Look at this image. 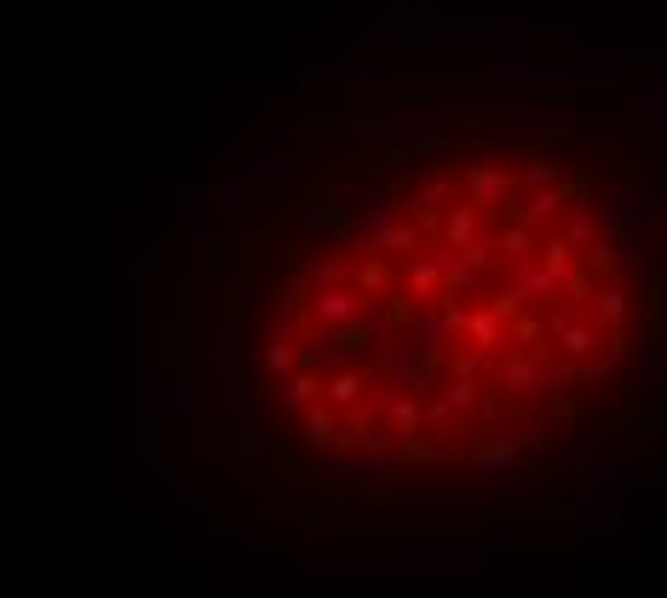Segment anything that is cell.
Wrapping results in <instances>:
<instances>
[{
  "label": "cell",
  "instance_id": "16",
  "mask_svg": "<svg viewBox=\"0 0 667 598\" xmlns=\"http://www.w3.org/2000/svg\"><path fill=\"white\" fill-rule=\"evenodd\" d=\"M535 380H541V374H535V357H524V363H506V386H512V391H529Z\"/></svg>",
  "mask_w": 667,
  "mask_h": 598
},
{
  "label": "cell",
  "instance_id": "19",
  "mask_svg": "<svg viewBox=\"0 0 667 598\" xmlns=\"http://www.w3.org/2000/svg\"><path fill=\"white\" fill-rule=\"evenodd\" d=\"M305 271L317 276V282H340V276H351V271H345V265H340V259H311Z\"/></svg>",
  "mask_w": 667,
  "mask_h": 598
},
{
  "label": "cell",
  "instance_id": "13",
  "mask_svg": "<svg viewBox=\"0 0 667 598\" xmlns=\"http://www.w3.org/2000/svg\"><path fill=\"white\" fill-rule=\"evenodd\" d=\"M552 213H558V196H552V190H541V196H535L529 207H518V219H524L529 230H535V225H547Z\"/></svg>",
  "mask_w": 667,
  "mask_h": 598
},
{
  "label": "cell",
  "instance_id": "3",
  "mask_svg": "<svg viewBox=\"0 0 667 598\" xmlns=\"http://www.w3.org/2000/svg\"><path fill=\"white\" fill-rule=\"evenodd\" d=\"M478 213L483 207L478 202H466V207H455V213H449V219H443V242H449V248H466V242H472V230H478Z\"/></svg>",
  "mask_w": 667,
  "mask_h": 598
},
{
  "label": "cell",
  "instance_id": "14",
  "mask_svg": "<svg viewBox=\"0 0 667 598\" xmlns=\"http://www.w3.org/2000/svg\"><path fill=\"white\" fill-rule=\"evenodd\" d=\"M294 363H299L294 340H271V351H265V368H271V374H288Z\"/></svg>",
  "mask_w": 667,
  "mask_h": 598
},
{
  "label": "cell",
  "instance_id": "10",
  "mask_svg": "<svg viewBox=\"0 0 667 598\" xmlns=\"http://www.w3.org/2000/svg\"><path fill=\"white\" fill-rule=\"evenodd\" d=\"M529 248H535V236H529L524 219H518V225H506V230H501V242H495V253H512V259H524Z\"/></svg>",
  "mask_w": 667,
  "mask_h": 598
},
{
  "label": "cell",
  "instance_id": "17",
  "mask_svg": "<svg viewBox=\"0 0 667 598\" xmlns=\"http://www.w3.org/2000/svg\"><path fill=\"white\" fill-rule=\"evenodd\" d=\"M414 317V305H409V294H386V328H403V322Z\"/></svg>",
  "mask_w": 667,
  "mask_h": 598
},
{
  "label": "cell",
  "instance_id": "1",
  "mask_svg": "<svg viewBox=\"0 0 667 598\" xmlns=\"http://www.w3.org/2000/svg\"><path fill=\"white\" fill-rule=\"evenodd\" d=\"M305 322H322V328H340V322L363 317V305H357V294H345V288H328V294L305 299V311H299Z\"/></svg>",
  "mask_w": 667,
  "mask_h": 598
},
{
  "label": "cell",
  "instance_id": "12",
  "mask_svg": "<svg viewBox=\"0 0 667 598\" xmlns=\"http://www.w3.org/2000/svg\"><path fill=\"white\" fill-rule=\"evenodd\" d=\"M541 253H547V276H552V282H564V271L575 265V248L564 242V236H558V242H547Z\"/></svg>",
  "mask_w": 667,
  "mask_h": 598
},
{
  "label": "cell",
  "instance_id": "11",
  "mask_svg": "<svg viewBox=\"0 0 667 598\" xmlns=\"http://www.w3.org/2000/svg\"><path fill=\"white\" fill-rule=\"evenodd\" d=\"M437 282H443V259H420L409 271V294H432Z\"/></svg>",
  "mask_w": 667,
  "mask_h": 598
},
{
  "label": "cell",
  "instance_id": "21",
  "mask_svg": "<svg viewBox=\"0 0 667 598\" xmlns=\"http://www.w3.org/2000/svg\"><path fill=\"white\" fill-rule=\"evenodd\" d=\"M380 282H386V265H363V276H357V288H368V294H374Z\"/></svg>",
  "mask_w": 667,
  "mask_h": 598
},
{
  "label": "cell",
  "instance_id": "20",
  "mask_svg": "<svg viewBox=\"0 0 667 598\" xmlns=\"http://www.w3.org/2000/svg\"><path fill=\"white\" fill-rule=\"evenodd\" d=\"M518 305H524V294H518V288L495 294V311H501V322H506V317H518Z\"/></svg>",
  "mask_w": 667,
  "mask_h": 598
},
{
  "label": "cell",
  "instance_id": "6",
  "mask_svg": "<svg viewBox=\"0 0 667 598\" xmlns=\"http://www.w3.org/2000/svg\"><path fill=\"white\" fill-rule=\"evenodd\" d=\"M322 391V380H317V363H299V374L288 380V409H305L311 397Z\"/></svg>",
  "mask_w": 667,
  "mask_h": 598
},
{
  "label": "cell",
  "instance_id": "5",
  "mask_svg": "<svg viewBox=\"0 0 667 598\" xmlns=\"http://www.w3.org/2000/svg\"><path fill=\"white\" fill-rule=\"evenodd\" d=\"M506 190H512V179H506V173H495V167H478V173H472V202H506Z\"/></svg>",
  "mask_w": 667,
  "mask_h": 598
},
{
  "label": "cell",
  "instance_id": "2",
  "mask_svg": "<svg viewBox=\"0 0 667 598\" xmlns=\"http://www.w3.org/2000/svg\"><path fill=\"white\" fill-rule=\"evenodd\" d=\"M552 334H558V351H564L570 363L593 357V345H598V334L587 328V322H575V317H558V322H552Z\"/></svg>",
  "mask_w": 667,
  "mask_h": 598
},
{
  "label": "cell",
  "instance_id": "8",
  "mask_svg": "<svg viewBox=\"0 0 667 598\" xmlns=\"http://www.w3.org/2000/svg\"><path fill=\"white\" fill-rule=\"evenodd\" d=\"M593 317L598 322H621L627 317V294H621V288H593Z\"/></svg>",
  "mask_w": 667,
  "mask_h": 598
},
{
  "label": "cell",
  "instance_id": "18",
  "mask_svg": "<svg viewBox=\"0 0 667 598\" xmlns=\"http://www.w3.org/2000/svg\"><path fill=\"white\" fill-rule=\"evenodd\" d=\"M524 179H529V184H552V179H558V167H552V156H529Z\"/></svg>",
  "mask_w": 667,
  "mask_h": 598
},
{
  "label": "cell",
  "instance_id": "7",
  "mask_svg": "<svg viewBox=\"0 0 667 598\" xmlns=\"http://www.w3.org/2000/svg\"><path fill=\"white\" fill-rule=\"evenodd\" d=\"M328 397H334V403H340V409H357V403H363V374H334V380H328Z\"/></svg>",
  "mask_w": 667,
  "mask_h": 598
},
{
  "label": "cell",
  "instance_id": "9",
  "mask_svg": "<svg viewBox=\"0 0 667 598\" xmlns=\"http://www.w3.org/2000/svg\"><path fill=\"white\" fill-rule=\"evenodd\" d=\"M305 432H311V443H317V449H322V443H334V414L322 409L317 397L305 403Z\"/></svg>",
  "mask_w": 667,
  "mask_h": 598
},
{
  "label": "cell",
  "instance_id": "15",
  "mask_svg": "<svg viewBox=\"0 0 667 598\" xmlns=\"http://www.w3.org/2000/svg\"><path fill=\"white\" fill-rule=\"evenodd\" d=\"M604 230H598V219L587 213V207H575V219H570V242H598Z\"/></svg>",
  "mask_w": 667,
  "mask_h": 598
},
{
  "label": "cell",
  "instance_id": "4",
  "mask_svg": "<svg viewBox=\"0 0 667 598\" xmlns=\"http://www.w3.org/2000/svg\"><path fill=\"white\" fill-rule=\"evenodd\" d=\"M466 334H472V345H478V351H489V345H501V311H495V305H489V311H472V317H466Z\"/></svg>",
  "mask_w": 667,
  "mask_h": 598
}]
</instances>
